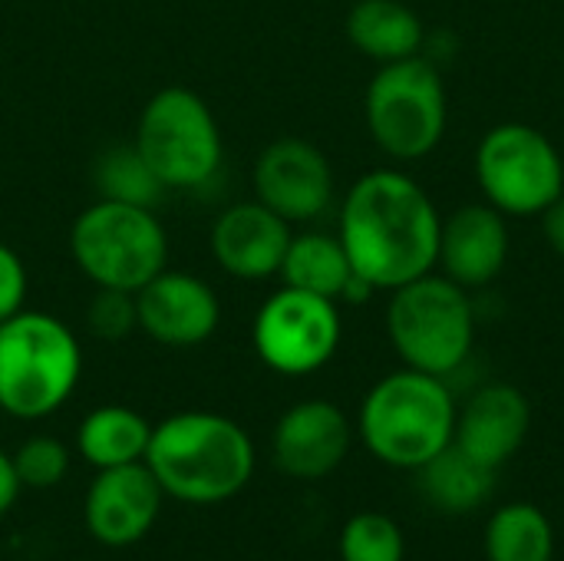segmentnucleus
<instances>
[{"mask_svg":"<svg viewBox=\"0 0 564 561\" xmlns=\"http://www.w3.org/2000/svg\"><path fill=\"white\" fill-rule=\"evenodd\" d=\"M440 212L426 188L400 169L360 175L340 205L337 238L354 274L377 291H393L436 268Z\"/></svg>","mask_w":564,"mask_h":561,"instance_id":"1","label":"nucleus"},{"mask_svg":"<svg viewBox=\"0 0 564 561\" xmlns=\"http://www.w3.org/2000/svg\"><path fill=\"white\" fill-rule=\"evenodd\" d=\"M69 255L96 288L135 294L169 268V235L155 208L99 198L76 215Z\"/></svg>","mask_w":564,"mask_h":561,"instance_id":"5","label":"nucleus"},{"mask_svg":"<svg viewBox=\"0 0 564 561\" xmlns=\"http://www.w3.org/2000/svg\"><path fill=\"white\" fill-rule=\"evenodd\" d=\"M542 231L549 248L564 261V195H558L545 212H542Z\"/></svg>","mask_w":564,"mask_h":561,"instance_id":"28","label":"nucleus"},{"mask_svg":"<svg viewBox=\"0 0 564 561\" xmlns=\"http://www.w3.org/2000/svg\"><path fill=\"white\" fill-rule=\"evenodd\" d=\"M354 427L330 400H301L281 413L271 433L274 466L291 479H324L350 453Z\"/></svg>","mask_w":564,"mask_h":561,"instance_id":"14","label":"nucleus"},{"mask_svg":"<svg viewBox=\"0 0 564 561\" xmlns=\"http://www.w3.org/2000/svg\"><path fill=\"white\" fill-rule=\"evenodd\" d=\"M152 423L122 403H106L89 410L76 427V453L93 470H112L142 463L149 450Z\"/></svg>","mask_w":564,"mask_h":561,"instance_id":"19","label":"nucleus"},{"mask_svg":"<svg viewBox=\"0 0 564 561\" xmlns=\"http://www.w3.org/2000/svg\"><path fill=\"white\" fill-rule=\"evenodd\" d=\"M83 377V347L69 324L23 308L0 321V413L36 423L66 407Z\"/></svg>","mask_w":564,"mask_h":561,"instance_id":"4","label":"nucleus"},{"mask_svg":"<svg viewBox=\"0 0 564 561\" xmlns=\"http://www.w3.org/2000/svg\"><path fill=\"white\" fill-rule=\"evenodd\" d=\"M350 43L373 63H397L423 50L420 13L403 0H357L347 13Z\"/></svg>","mask_w":564,"mask_h":561,"instance_id":"18","label":"nucleus"},{"mask_svg":"<svg viewBox=\"0 0 564 561\" xmlns=\"http://www.w3.org/2000/svg\"><path fill=\"white\" fill-rule=\"evenodd\" d=\"M387 334L400 360L413 370L449 377L456 374L476 341V308L446 274H423L390 291Z\"/></svg>","mask_w":564,"mask_h":561,"instance_id":"6","label":"nucleus"},{"mask_svg":"<svg viewBox=\"0 0 564 561\" xmlns=\"http://www.w3.org/2000/svg\"><path fill=\"white\" fill-rule=\"evenodd\" d=\"M364 116L370 139L390 159L416 162L430 155L446 136V89L440 69L416 56L383 63L364 99Z\"/></svg>","mask_w":564,"mask_h":561,"instance_id":"8","label":"nucleus"},{"mask_svg":"<svg viewBox=\"0 0 564 561\" xmlns=\"http://www.w3.org/2000/svg\"><path fill=\"white\" fill-rule=\"evenodd\" d=\"M10 456H13L17 479L26 489H53L69 473V450L56 436H43V433L30 436Z\"/></svg>","mask_w":564,"mask_h":561,"instance_id":"25","label":"nucleus"},{"mask_svg":"<svg viewBox=\"0 0 564 561\" xmlns=\"http://www.w3.org/2000/svg\"><path fill=\"white\" fill-rule=\"evenodd\" d=\"M476 182L506 218H535L564 195V159L542 129L502 122L476 145Z\"/></svg>","mask_w":564,"mask_h":561,"instance_id":"9","label":"nucleus"},{"mask_svg":"<svg viewBox=\"0 0 564 561\" xmlns=\"http://www.w3.org/2000/svg\"><path fill=\"white\" fill-rule=\"evenodd\" d=\"M20 479H17V470H13V456L7 450H0V516H7L20 496Z\"/></svg>","mask_w":564,"mask_h":561,"instance_id":"29","label":"nucleus"},{"mask_svg":"<svg viewBox=\"0 0 564 561\" xmlns=\"http://www.w3.org/2000/svg\"><path fill=\"white\" fill-rule=\"evenodd\" d=\"M278 278L288 288L321 294V298H330L340 304V298L354 278V265L337 235L304 231V235H291V245H288Z\"/></svg>","mask_w":564,"mask_h":561,"instance_id":"21","label":"nucleus"},{"mask_svg":"<svg viewBox=\"0 0 564 561\" xmlns=\"http://www.w3.org/2000/svg\"><path fill=\"white\" fill-rule=\"evenodd\" d=\"M26 291H30V274H26L23 258L10 245L0 241V321L23 311Z\"/></svg>","mask_w":564,"mask_h":561,"instance_id":"27","label":"nucleus"},{"mask_svg":"<svg viewBox=\"0 0 564 561\" xmlns=\"http://www.w3.org/2000/svg\"><path fill=\"white\" fill-rule=\"evenodd\" d=\"M416 473H420L423 499L446 516L476 513L492 496V486H496V470L479 463L456 443H449Z\"/></svg>","mask_w":564,"mask_h":561,"instance_id":"20","label":"nucleus"},{"mask_svg":"<svg viewBox=\"0 0 564 561\" xmlns=\"http://www.w3.org/2000/svg\"><path fill=\"white\" fill-rule=\"evenodd\" d=\"M456 397L446 377L413 367L393 370L360 403L357 433L364 446L393 470H420L456 436Z\"/></svg>","mask_w":564,"mask_h":561,"instance_id":"3","label":"nucleus"},{"mask_svg":"<svg viewBox=\"0 0 564 561\" xmlns=\"http://www.w3.org/2000/svg\"><path fill=\"white\" fill-rule=\"evenodd\" d=\"M254 443L241 423L212 410H182L152 427L145 466L165 499L221 506L254 476Z\"/></svg>","mask_w":564,"mask_h":561,"instance_id":"2","label":"nucleus"},{"mask_svg":"<svg viewBox=\"0 0 564 561\" xmlns=\"http://www.w3.org/2000/svg\"><path fill=\"white\" fill-rule=\"evenodd\" d=\"M208 245L212 258L225 274L238 281H268L278 278L284 265L291 225L258 198L235 202L225 212H218Z\"/></svg>","mask_w":564,"mask_h":561,"instance_id":"15","label":"nucleus"},{"mask_svg":"<svg viewBox=\"0 0 564 561\" xmlns=\"http://www.w3.org/2000/svg\"><path fill=\"white\" fill-rule=\"evenodd\" d=\"M99 198L109 202H126V205H142V208H155L162 202V195L169 192L159 175L149 169V162L139 155V149L129 145H112L96 159L93 169Z\"/></svg>","mask_w":564,"mask_h":561,"instance_id":"23","label":"nucleus"},{"mask_svg":"<svg viewBox=\"0 0 564 561\" xmlns=\"http://www.w3.org/2000/svg\"><path fill=\"white\" fill-rule=\"evenodd\" d=\"M344 561H403L406 539L403 529L383 513H357L340 529Z\"/></svg>","mask_w":564,"mask_h":561,"instance_id":"24","label":"nucleus"},{"mask_svg":"<svg viewBox=\"0 0 564 561\" xmlns=\"http://www.w3.org/2000/svg\"><path fill=\"white\" fill-rule=\"evenodd\" d=\"M162 499L165 493L145 463L96 470L83 499L86 532L106 549H129L152 532Z\"/></svg>","mask_w":564,"mask_h":561,"instance_id":"13","label":"nucleus"},{"mask_svg":"<svg viewBox=\"0 0 564 561\" xmlns=\"http://www.w3.org/2000/svg\"><path fill=\"white\" fill-rule=\"evenodd\" d=\"M529 427L532 407L525 393L512 384H486L459 410L453 443L479 463L499 470L522 450Z\"/></svg>","mask_w":564,"mask_h":561,"instance_id":"17","label":"nucleus"},{"mask_svg":"<svg viewBox=\"0 0 564 561\" xmlns=\"http://www.w3.org/2000/svg\"><path fill=\"white\" fill-rule=\"evenodd\" d=\"M254 198L288 225L321 218L334 202V169L327 155L297 136L274 139L261 149L251 172Z\"/></svg>","mask_w":564,"mask_h":561,"instance_id":"11","label":"nucleus"},{"mask_svg":"<svg viewBox=\"0 0 564 561\" xmlns=\"http://www.w3.org/2000/svg\"><path fill=\"white\" fill-rule=\"evenodd\" d=\"M135 321L159 347L192 350L215 337L221 324V301L198 274L165 268L135 291Z\"/></svg>","mask_w":564,"mask_h":561,"instance_id":"12","label":"nucleus"},{"mask_svg":"<svg viewBox=\"0 0 564 561\" xmlns=\"http://www.w3.org/2000/svg\"><path fill=\"white\" fill-rule=\"evenodd\" d=\"M555 529L549 516L532 503L502 506L486 526L489 561H552Z\"/></svg>","mask_w":564,"mask_h":561,"instance_id":"22","label":"nucleus"},{"mask_svg":"<svg viewBox=\"0 0 564 561\" xmlns=\"http://www.w3.org/2000/svg\"><path fill=\"white\" fill-rule=\"evenodd\" d=\"M512 238L509 218L489 202H473L456 208L440 225L436 265L459 288H486L509 265Z\"/></svg>","mask_w":564,"mask_h":561,"instance_id":"16","label":"nucleus"},{"mask_svg":"<svg viewBox=\"0 0 564 561\" xmlns=\"http://www.w3.org/2000/svg\"><path fill=\"white\" fill-rule=\"evenodd\" d=\"M86 327L99 341H122L129 337L139 321H135V294L129 291H112V288H96L89 308H86Z\"/></svg>","mask_w":564,"mask_h":561,"instance_id":"26","label":"nucleus"},{"mask_svg":"<svg viewBox=\"0 0 564 561\" xmlns=\"http://www.w3.org/2000/svg\"><path fill=\"white\" fill-rule=\"evenodd\" d=\"M344 321L330 298L297 288L274 291L251 321V347L258 360L281 377H307L327 367L340 347Z\"/></svg>","mask_w":564,"mask_h":561,"instance_id":"10","label":"nucleus"},{"mask_svg":"<svg viewBox=\"0 0 564 561\" xmlns=\"http://www.w3.org/2000/svg\"><path fill=\"white\" fill-rule=\"evenodd\" d=\"M132 145L169 192L208 185L225 159L215 112L185 86H165L142 106Z\"/></svg>","mask_w":564,"mask_h":561,"instance_id":"7","label":"nucleus"}]
</instances>
